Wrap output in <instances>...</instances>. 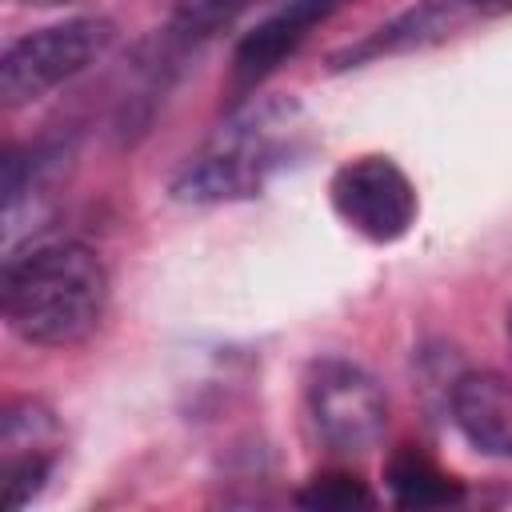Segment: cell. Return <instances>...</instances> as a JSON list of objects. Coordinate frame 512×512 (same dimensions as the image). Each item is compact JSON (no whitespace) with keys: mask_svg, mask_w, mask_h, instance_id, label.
I'll use <instances>...</instances> for the list:
<instances>
[{"mask_svg":"<svg viewBox=\"0 0 512 512\" xmlns=\"http://www.w3.org/2000/svg\"><path fill=\"white\" fill-rule=\"evenodd\" d=\"M304 408L316 440L340 456H364L384 440L388 396L372 372L352 360L324 356L304 376Z\"/></svg>","mask_w":512,"mask_h":512,"instance_id":"3957f363","label":"cell"},{"mask_svg":"<svg viewBox=\"0 0 512 512\" xmlns=\"http://www.w3.org/2000/svg\"><path fill=\"white\" fill-rule=\"evenodd\" d=\"M24 4H36V8H56V4H68V0H24Z\"/></svg>","mask_w":512,"mask_h":512,"instance_id":"4fadbf2b","label":"cell"},{"mask_svg":"<svg viewBox=\"0 0 512 512\" xmlns=\"http://www.w3.org/2000/svg\"><path fill=\"white\" fill-rule=\"evenodd\" d=\"M300 140L296 100H260L236 112L180 168L172 196L184 204H224L256 196L276 168L288 164Z\"/></svg>","mask_w":512,"mask_h":512,"instance_id":"7a4b0ae2","label":"cell"},{"mask_svg":"<svg viewBox=\"0 0 512 512\" xmlns=\"http://www.w3.org/2000/svg\"><path fill=\"white\" fill-rule=\"evenodd\" d=\"M112 40L108 20H64L52 28H36L12 40L0 56V100L4 108H20L40 100L44 92L60 88L64 80L80 76Z\"/></svg>","mask_w":512,"mask_h":512,"instance_id":"277c9868","label":"cell"},{"mask_svg":"<svg viewBox=\"0 0 512 512\" xmlns=\"http://www.w3.org/2000/svg\"><path fill=\"white\" fill-rule=\"evenodd\" d=\"M476 12H484V16H504V12H512V0H468Z\"/></svg>","mask_w":512,"mask_h":512,"instance_id":"7c38bea8","label":"cell"},{"mask_svg":"<svg viewBox=\"0 0 512 512\" xmlns=\"http://www.w3.org/2000/svg\"><path fill=\"white\" fill-rule=\"evenodd\" d=\"M452 420L484 456H512V380L504 372H464L452 384Z\"/></svg>","mask_w":512,"mask_h":512,"instance_id":"52a82bcc","label":"cell"},{"mask_svg":"<svg viewBox=\"0 0 512 512\" xmlns=\"http://www.w3.org/2000/svg\"><path fill=\"white\" fill-rule=\"evenodd\" d=\"M352 0H288L284 8H276L268 20H260L232 52V88L248 92L260 80H268L288 56L300 52V44L328 24L340 8H348Z\"/></svg>","mask_w":512,"mask_h":512,"instance_id":"8992f818","label":"cell"},{"mask_svg":"<svg viewBox=\"0 0 512 512\" xmlns=\"http://www.w3.org/2000/svg\"><path fill=\"white\" fill-rule=\"evenodd\" d=\"M252 4L256 0H176L172 4V36L184 40V44L208 40L220 28H228Z\"/></svg>","mask_w":512,"mask_h":512,"instance_id":"9c48e42d","label":"cell"},{"mask_svg":"<svg viewBox=\"0 0 512 512\" xmlns=\"http://www.w3.org/2000/svg\"><path fill=\"white\" fill-rule=\"evenodd\" d=\"M304 508H320V512H344V508H364L372 504V492L348 476V472H328V476H316L300 496H296Z\"/></svg>","mask_w":512,"mask_h":512,"instance_id":"30bf717a","label":"cell"},{"mask_svg":"<svg viewBox=\"0 0 512 512\" xmlns=\"http://www.w3.org/2000/svg\"><path fill=\"white\" fill-rule=\"evenodd\" d=\"M4 320L40 348H72L96 332L108 304L104 260L76 240H48L4 260Z\"/></svg>","mask_w":512,"mask_h":512,"instance_id":"6da1fadb","label":"cell"},{"mask_svg":"<svg viewBox=\"0 0 512 512\" xmlns=\"http://www.w3.org/2000/svg\"><path fill=\"white\" fill-rule=\"evenodd\" d=\"M336 216L372 244H396L416 224V188L392 156L368 152L332 172L328 184Z\"/></svg>","mask_w":512,"mask_h":512,"instance_id":"5b68a950","label":"cell"},{"mask_svg":"<svg viewBox=\"0 0 512 512\" xmlns=\"http://www.w3.org/2000/svg\"><path fill=\"white\" fill-rule=\"evenodd\" d=\"M52 460L56 456H44V452H36V456H4V508L8 512H20L44 488V480L52 472Z\"/></svg>","mask_w":512,"mask_h":512,"instance_id":"8fae6325","label":"cell"},{"mask_svg":"<svg viewBox=\"0 0 512 512\" xmlns=\"http://www.w3.org/2000/svg\"><path fill=\"white\" fill-rule=\"evenodd\" d=\"M388 488H392L396 504H404V508H440V504H456L464 496V484L452 480L448 472H440L416 448H404V452L392 456Z\"/></svg>","mask_w":512,"mask_h":512,"instance_id":"ba28073f","label":"cell"}]
</instances>
